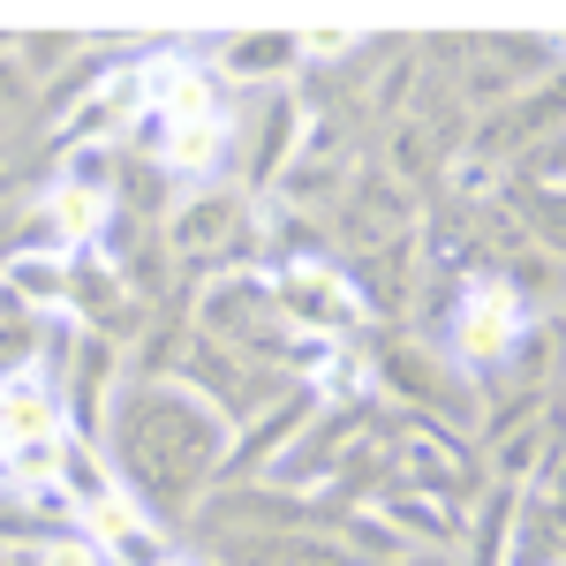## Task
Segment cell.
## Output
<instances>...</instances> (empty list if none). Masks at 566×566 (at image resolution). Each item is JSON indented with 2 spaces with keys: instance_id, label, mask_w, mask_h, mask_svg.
Here are the masks:
<instances>
[{
  "instance_id": "1",
  "label": "cell",
  "mask_w": 566,
  "mask_h": 566,
  "mask_svg": "<svg viewBox=\"0 0 566 566\" xmlns=\"http://www.w3.org/2000/svg\"><path fill=\"white\" fill-rule=\"evenodd\" d=\"M522 333H528V303H522V287H514L506 272H476V280H461V303H453V325H446L453 363H469V370L514 363Z\"/></svg>"
},
{
  "instance_id": "2",
  "label": "cell",
  "mask_w": 566,
  "mask_h": 566,
  "mask_svg": "<svg viewBox=\"0 0 566 566\" xmlns=\"http://www.w3.org/2000/svg\"><path fill=\"white\" fill-rule=\"evenodd\" d=\"M272 310H280V325L303 333V340H348L355 325H363V303H355L348 272L333 258L272 264Z\"/></svg>"
},
{
  "instance_id": "3",
  "label": "cell",
  "mask_w": 566,
  "mask_h": 566,
  "mask_svg": "<svg viewBox=\"0 0 566 566\" xmlns=\"http://www.w3.org/2000/svg\"><path fill=\"white\" fill-rule=\"evenodd\" d=\"M129 91H136V114H159L167 129L219 122V114H227V98H219V84L205 76V61H197V53H175V45H167V53H144Z\"/></svg>"
},
{
  "instance_id": "4",
  "label": "cell",
  "mask_w": 566,
  "mask_h": 566,
  "mask_svg": "<svg viewBox=\"0 0 566 566\" xmlns=\"http://www.w3.org/2000/svg\"><path fill=\"white\" fill-rule=\"evenodd\" d=\"M167 250L189 264H212V258H242V250H258V234H250V197H234V189H189L167 219Z\"/></svg>"
},
{
  "instance_id": "5",
  "label": "cell",
  "mask_w": 566,
  "mask_h": 566,
  "mask_svg": "<svg viewBox=\"0 0 566 566\" xmlns=\"http://www.w3.org/2000/svg\"><path fill=\"white\" fill-rule=\"evenodd\" d=\"M61 386L45 378V363L31 370H15V378H0V446L15 453V446H39V438H61Z\"/></svg>"
},
{
  "instance_id": "6",
  "label": "cell",
  "mask_w": 566,
  "mask_h": 566,
  "mask_svg": "<svg viewBox=\"0 0 566 566\" xmlns=\"http://www.w3.org/2000/svg\"><path fill=\"white\" fill-rule=\"evenodd\" d=\"M0 295L23 317H69V258L61 250H8L0 258Z\"/></svg>"
},
{
  "instance_id": "7",
  "label": "cell",
  "mask_w": 566,
  "mask_h": 566,
  "mask_svg": "<svg viewBox=\"0 0 566 566\" xmlns=\"http://www.w3.org/2000/svg\"><path fill=\"white\" fill-rule=\"evenodd\" d=\"M212 61L234 84H287L303 69V45H295V31H250V39H227Z\"/></svg>"
},
{
  "instance_id": "8",
  "label": "cell",
  "mask_w": 566,
  "mask_h": 566,
  "mask_svg": "<svg viewBox=\"0 0 566 566\" xmlns=\"http://www.w3.org/2000/svg\"><path fill=\"white\" fill-rule=\"evenodd\" d=\"M76 528H84L91 544H98V552H106V559H114V552H122V544H129V536H144V499H136L129 483H114V491H106V499H91L84 514H76Z\"/></svg>"
},
{
  "instance_id": "9",
  "label": "cell",
  "mask_w": 566,
  "mask_h": 566,
  "mask_svg": "<svg viewBox=\"0 0 566 566\" xmlns=\"http://www.w3.org/2000/svg\"><path fill=\"white\" fill-rule=\"evenodd\" d=\"M114 469H106V453H98V438H61V483H53V491H61V499H69V506H76V514H84L91 499H106V491H114Z\"/></svg>"
},
{
  "instance_id": "10",
  "label": "cell",
  "mask_w": 566,
  "mask_h": 566,
  "mask_svg": "<svg viewBox=\"0 0 566 566\" xmlns=\"http://www.w3.org/2000/svg\"><path fill=\"white\" fill-rule=\"evenodd\" d=\"M378 522L400 528V544H408V536H416V544H453V536H461V528H453V506H446V499H416V491L386 499Z\"/></svg>"
},
{
  "instance_id": "11",
  "label": "cell",
  "mask_w": 566,
  "mask_h": 566,
  "mask_svg": "<svg viewBox=\"0 0 566 566\" xmlns=\"http://www.w3.org/2000/svg\"><path fill=\"white\" fill-rule=\"evenodd\" d=\"M514 227H528L552 258H566V189H544V197L522 189V219H514Z\"/></svg>"
},
{
  "instance_id": "12",
  "label": "cell",
  "mask_w": 566,
  "mask_h": 566,
  "mask_svg": "<svg viewBox=\"0 0 566 566\" xmlns=\"http://www.w3.org/2000/svg\"><path fill=\"white\" fill-rule=\"evenodd\" d=\"M39 566H106V552L91 544L84 528H61V536H45V544H39Z\"/></svg>"
},
{
  "instance_id": "13",
  "label": "cell",
  "mask_w": 566,
  "mask_h": 566,
  "mask_svg": "<svg viewBox=\"0 0 566 566\" xmlns=\"http://www.w3.org/2000/svg\"><path fill=\"white\" fill-rule=\"evenodd\" d=\"M295 45H303V61H340L355 45L348 23H310V31H295Z\"/></svg>"
},
{
  "instance_id": "14",
  "label": "cell",
  "mask_w": 566,
  "mask_h": 566,
  "mask_svg": "<svg viewBox=\"0 0 566 566\" xmlns=\"http://www.w3.org/2000/svg\"><path fill=\"white\" fill-rule=\"evenodd\" d=\"M15 91H31V76H23V69H15V53H8V45H0V106H8V98H15Z\"/></svg>"
},
{
  "instance_id": "15",
  "label": "cell",
  "mask_w": 566,
  "mask_h": 566,
  "mask_svg": "<svg viewBox=\"0 0 566 566\" xmlns=\"http://www.w3.org/2000/svg\"><path fill=\"white\" fill-rule=\"evenodd\" d=\"M167 566H189V559H167Z\"/></svg>"
}]
</instances>
